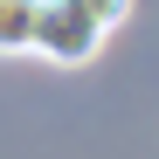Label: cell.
<instances>
[{"label": "cell", "instance_id": "cell-3", "mask_svg": "<svg viewBox=\"0 0 159 159\" xmlns=\"http://www.w3.org/2000/svg\"><path fill=\"white\" fill-rule=\"evenodd\" d=\"M90 7H97V14H104V21H111V28H118V21H125V14H131V0H90Z\"/></svg>", "mask_w": 159, "mask_h": 159}, {"label": "cell", "instance_id": "cell-1", "mask_svg": "<svg viewBox=\"0 0 159 159\" xmlns=\"http://www.w3.org/2000/svg\"><path fill=\"white\" fill-rule=\"evenodd\" d=\"M104 42H111V21H104L90 0H42V21H35V56H48V62L76 69V62H90Z\"/></svg>", "mask_w": 159, "mask_h": 159}, {"label": "cell", "instance_id": "cell-2", "mask_svg": "<svg viewBox=\"0 0 159 159\" xmlns=\"http://www.w3.org/2000/svg\"><path fill=\"white\" fill-rule=\"evenodd\" d=\"M42 0H0V56H35Z\"/></svg>", "mask_w": 159, "mask_h": 159}]
</instances>
